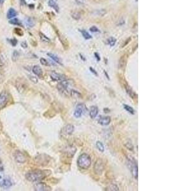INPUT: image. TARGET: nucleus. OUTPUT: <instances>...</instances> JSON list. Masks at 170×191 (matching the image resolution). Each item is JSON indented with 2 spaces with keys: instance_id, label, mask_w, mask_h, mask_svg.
I'll return each instance as SVG.
<instances>
[{
  "instance_id": "obj_1",
  "label": "nucleus",
  "mask_w": 170,
  "mask_h": 191,
  "mask_svg": "<svg viewBox=\"0 0 170 191\" xmlns=\"http://www.w3.org/2000/svg\"><path fill=\"white\" fill-rule=\"evenodd\" d=\"M47 171L40 170V169H34L28 171L25 176L26 178L30 182H39L44 180L47 176Z\"/></svg>"
},
{
  "instance_id": "obj_2",
  "label": "nucleus",
  "mask_w": 170,
  "mask_h": 191,
  "mask_svg": "<svg viewBox=\"0 0 170 191\" xmlns=\"http://www.w3.org/2000/svg\"><path fill=\"white\" fill-rule=\"evenodd\" d=\"M127 166L130 169L132 176L133 178L137 180L138 178V166L137 162L135 159L131 155H128L127 157Z\"/></svg>"
},
{
  "instance_id": "obj_3",
  "label": "nucleus",
  "mask_w": 170,
  "mask_h": 191,
  "mask_svg": "<svg viewBox=\"0 0 170 191\" xmlns=\"http://www.w3.org/2000/svg\"><path fill=\"white\" fill-rule=\"evenodd\" d=\"M77 165L82 169H87L91 165V158L87 154L80 155L77 160Z\"/></svg>"
},
{
  "instance_id": "obj_4",
  "label": "nucleus",
  "mask_w": 170,
  "mask_h": 191,
  "mask_svg": "<svg viewBox=\"0 0 170 191\" xmlns=\"http://www.w3.org/2000/svg\"><path fill=\"white\" fill-rule=\"evenodd\" d=\"M70 80H63L60 81V82L58 83V84L57 85V89L61 93H67L68 92V91L70 92V89H69V86H70Z\"/></svg>"
},
{
  "instance_id": "obj_5",
  "label": "nucleus",
  "mask_w": 170,
  "mask_h": 191,
  "mask_svg": "<svg viewBox=\"0 0 170 191\" xmlns=\"http://www.w3.org/2000/svg\"><path fill=\"white\" fill-rule=\"evenodd\" d=\"M87 112V108L85 104L80 103L76 106L75 110L74 112V116L76 118L81 117L83 115Z\"/></svg>"
},
{
  "instance_id": "obj_6",
  "label": "nucleus",
  "mask_w": 170,
  "mask_h": 191,
  "mask_svg": "<svg viewBox=\"0 0 170 191\" xmlns=\"http://www.w3.org/2000/svg\"><path fill=\"white\" fill-rule=\"evenodd\" d=\"M76 152L77 149L73 145H67L62 149V154L67 158L73 157Z\"/></svg>"
},
{
  "instance_id": "obj_7",
  "label": "nucleus",
  "mask_w": 170,
  "mask_h": 191,
  "mask_svg": "<svg viewBox=\"0 0 170 191\" xmlns=\"http://www.w3.org/2000/svg\"><path fill=\"white\" fill-rule=\"evenodd\" d=\"M105 170V164L104 162L103 161L102 159H97L94 166V173L97 175H101L103 172Z\"/></svg>"
},
{
  "instance_id": "obj_8",
  "label": "nucleus",
  "mask_w": 170,
  "mask_h": 191,
  "mask_svg": "<svg viewBox=\"0 0 170 191\" xmlns=\"http://www.w3.org/2000/svg\"><path fill=\"white\" fill-rule=\"evenodd\" d=\"M50 157L47 155L45 154H42V155H40L38 157H36V163L37 164H38L39 165H41V166H46L49 163L50 161Z\"/></svg>"
},
{
  "instance_id": "obj_9",
  "label": "nucleus",
  "mask_w": 170,
  "mask_h": 191,
  "mask_svg": "<svg viewBox=\"0 0 170 191\" xmlns=\"http://www.w3.org/2000/svg\"><path fill=\"white\" fill-rule=\"evenodd\" d=\"M34 189L36 191H50L51 187L45 183L38 182L34 185Z\"/></svg>"
},
{
  "instance_id": "obj_10",
  "label": "nucleus",
  "mask_w": 170,
  "mask_h": 191,
  "mask_svg": "<svg viewBox=\"0 0 170 191\" xmlns=\"http://www.w3.org/2000/svg\"><path fill=\"white\" fill-rule=\"evenodd\" d=\"M8 101V94L7 91H3L0 93V108H3Z\"/></svg>"
},
{
  "instance_id": "obj_11",
  "label": "nucleus",
  "mask_w": 170,
  "mask_h": 191,
  "mask_svg": "<svg viewBox=\"0 0 170 191\" xmlns=\"http://www.w3.org/2000/svg\"><path fill=\"white\" fill-rule=\"evenodd\" d=\"M14 157H15V161L19 163H24L26 161V155L23 154V153L19 150H17L15 152L14 154Z\"/></svg>"
},
{
  "instance_id": "obj_12",
  "label": "nucleus",
  "mask_w": 170,
  "mask_h": 191,
  "mask_svg": "<svg viewBox=\"0 0 170 191\" xmlns=\"http://www.w3.org/2000/svg\"><path fill=\"white\" fill-rule=\"evenodd\" d=\"M50 77L52 80L53 81H56V82H60V81L66 79L65 75L60 73H57L54 71L51 72Z\"/></svg>"
},
{
  "instance_id": "obj_13",
  "label": "nucleus",
  "mask_w": 170,
  "mask_h": 191,
  "mask_svg": "<svg viewBox=\"0 0 170 191\" xmlns=\"http://www.w3.org/2000/svg\"><path fill=\"white\" fill-rule=\"evenodd\" d=\"M124 87H125V89H126L127 94H128L129 96L131 97V98H132V99L134 100L137 99L138 98L137 94L133 91V89H132L131 87L128 84V83H127L126 85H125Z\"/></svg>"
},
{
  "instance_id": "obj_14",
  "label": "nucleus",
  "mask_w": 170,
  "mask_h": 191,
  "mask_svg": "<svg viewBox=\"0 0 170 191\" xmlns=\"http://www.w3.org/2000/svg\"><path fill=\"white\" fill-rule=\"evenodd\" d=\"M75 130V127L72 124H67L63 127L62 131V133L66 135H71L73 132Z\"/></svg>"
},
{
  "instance_id": "obj_15",
  "label": "nucleus",
  "mask_w": 170,
  "mask_h": 191,
  "mask_svg": "<svg viewBox=\"0 0 170 191\" xmlns=\"http://www.w3.org/2000/svg\"><path fill=\"white\" fill-rule=\"evenodd\" d=\"M97 121H98V123L101 126H107L111 122V118L108 116H100Z\"/></svg>"
},
{
  "instance_id": "obj_16",
  "label": "nucleus",
  "mask_w": 170,
  "mask_h": 191,
  "mask_svg": "<svg viewBox=\"0 0 170 191\" xmlns=\"http://www.w3.org/2000/svg\"><path fill=\"white\" fill-rule=\"evenodd\" d=\"M33 73L35 74L37 77H38L39 78H42L43 71L40 66L38 65L34 66L33 67Z\"/></svg>"
},
{
  "instance_id": "obj_17",
  "label": "nucleus",
  "mask_w": 170,
  "mask_h": 191,
  "mask_svg": "<svg viewBox=\"0 0 170 191\" xmlns=\"http://www.w3.org/2000/svg\"><path fill=\"white\" fill-rule=\"evenodd\" d=\"M99 109L96 106H93L91 108L90 112H89V115L91 118H95L98 114Z\"/></svg>"
},
{
  "instance_id": "obj_18",
  "label": "nucleus",
  "mask_w": 170,
  "mask_h": 191,
  "mask_svg": "<svg viewBox=\"0 0 170 191\" xmlns=\"http://www.w3.org/2000/svg\"><path fill=\"white\" fill-rule=\"evenodd\" d=\"M11 186H12V184H11V181L8 179H4L3 180L0 182V187L3 189H8Z\"/></svg>"
},
{
  "instance_id": "obj_19",
  "label": "nucleus",
  "mask_w": 170,
  "mask_h": 191,
  "mask_svg": "<svg viewBox=\"0 0 170 191\" xmlns=\"http://www.w3.org/2000/svg\"><path fill=\"white\" fill-rule=\"evenodd\" d=\"M48 4L49 7L54 8L56 12H59V5L57 3V0H48Z\"/></svg>"
},
{
  "instance_id": "obj_20",
  "label": "nucleus",
  "mask_w": 170,
  "mask_h": 191,
  "mask_svg": "<svg viewBox=\"0 0 170 191\" xmlns=\"http://www.w3.org/2000/svg\"><path fill=\"white\" fill-rule=\"evenodd\" d=\"M127 58L126 56H122L119 61V68L120 69H124L126 66Z\"/></svg>"
},
{
  "instance_id": "obj_21",
  "label": "nucleus",
  "mask_w": 170,
  "mask_h": 191,
  "mask_svg": "<svg viewBox=\"0 0 170 191\" xmlns=\"http://www.w3.org/2000/svg\"><path fill=\"white\" fill-rule=\"evenodd\" d=\"M47 56L50 57V58L52 59L54 61H55L56 63H58L59 65H62V64L61 63V60H60L59 58V57L58 56H57L55 54H54L52 53H47Z\"/></svg>"
},
{
  "instance_id": "obj_22",
  "label": "nucleus",
  "mask_w": 170,
  "mask_h": 191,
  "mask_svg": "<svg viewBox=\"0 0 170 191\" xmlns=\"http://www.w3.org/2000/svg\"><path fill=\"white\" fill-rule=\"evenodd\" d=\"M17 15V11L13 9V8H10L7 12V17L8 19H13Z\"/></svg>"
},
{
  "instance_id": "obj_23",
  "label": "nucleus",
  "mask_w": 170,
  "mask_h": 191,
  "mask_svg": "<svg viewBox=\"0 0 170 191\" xmlns=\"http://www.w3.org/2000/svg\"><path fill=\"white\" fill-rule=\"evenodd\" d=\"M26 24L27 27L28 28H33L34 24H35V22H34L33 19L28 17V18H27L26 20Z\"/></svg>"
},
{
  "instance_id": "obj_24",
  "label": "nucleus",
  "mask_w": 170,
  "mask_h": 191,
  "mask_svg": "<svg viewBox=\"0 0 170 191\" xmlns=\"http://www.w3.org/2000/svg\"><path fill=\"white\" fill-rule=\"evenodd\" d=\"M70 94L71 97L73 98H82V94L80 93L79 92H78L73 89H71L70 92Z\"/></svg>"
},
{
  "instance_id": "obj_25",
  "label": "nucleus",
  "mask_w": 170,
  "mask_h": 191,
  "mask_svg": "<svg viewBox=\"0 0 170 191\" xmlns=\"http://www.w3.org/2000/svg\"><path fill=\"white\" fill-rule=\"evenodd\" d=\"M106 42H107V44L110 45V47H114L117 42V40L114 37H110L108 39H107Z\"/></svg>"
},
{
  "instance_id": "obj_26",
  "label": "nucleus",
  "mask_w": 170,
  "mask_h": 191,
  "mask_svg": "<svg viewBox=\"0 0 170 191\" xmlns=\"http://www.w3.org/2000/svg\"><path fill=\"white\" fill-rule=\"evenodd\" d=\"M80 33H82L83 37L84 38L85 40H89L92 38V36L90 34H89L88 32H87L85 30H80Z\"/></svg>"
},
{
  "instance_id": "obj_27",
  "label": "nucleus",
  "mask_w": 170,
  "mask_h": 191,
  "mask_svg": "<svg viewBox=\"0 0 170 191\" xmlns=\"http://www.w3.org/2000/svg\"><path fill=\"white\" fill-rule=\"evenodd\" d=\"M123 106L126 111H128L129 113H130V114H131L132 115H134L135 114L134 110L132 108V107H131V106H129L125 104V105H123Z\"/></svg>"
},
{
  "instance_id": "obj_28",
  "label": "nucleus",
  "mask_w": 170,
  "mask_h": 191,
  "mask_svg": "<svg viewBox=\"0 0 170 191\" xmlns=\"http://www.w3.org/2000/svg\"><path fill=\"white\" fill-rule=\"evenodd\" d=\"M71 15L72 18L75 20H76V21H79V20H80V18H81V15H80V13L77 12V11H75V12L71 13Z\"/></svg>"
},
{
  "instance_id": "obj_29",
  "label": "nucleus",
  "mask_w": 170,
  "mask_h": 191,
  "mask_svg": "<svg viewBox=\"0 0 170 191\" xmlns=\"http://www.w3.org/2000/svg\"><path fill=\"white\" fill-rule=\"evenodd\" d=\"M96 147L97 149H98L99 151L101 152H103L105 150V147L103 145V144L102 142H101L99 141H97L96 142Z\"/></svg>"
},
{
  "instance_id": "obj_30",
  "label": "nucleus",
  "mask_w": 170,
  "mask_h": 191,
  "mask_svg": "<svg viewBox=\"0 0 170 191\" xmlns=\"http://www.w3.org/2000/svg\"><path fill=\"white\" fill-rule=\"evenodd\" d=\"M9 23L11 24H13V25H16V26H21V22H20V21L19 19H10V21H9Z\"/></svg>"
},
{
  "instance_id": "obj_31",
  "label": "nucleus",
  "mask_w": 170,
  "mask_h": 191,
  "mask_svg": "<svg viewBox=\"0 0 170 191\" xmlns=\"http://www.w3.org/2000/svg\"><path fill=\"white\" fill-rule=\"evenodd\" d=\"M40 39H41V40L43 42L48 43L50 42V39L48 38V37L46 36L44 34H43L42 33H40Z\"/></svg>"
},
{
  "instance_id": "obj_32",
  "label": "nucleus",
  "mask_w": 170,
  "mask_h": 191,
  "mask_svg": "<svg viewBox=\"0 0 170 191\" xmlns=\"http://www.w3.org/2000/svg\"><path fill=\"white\" fill-rule=\"evenodd\" d=\"M105 190H119V187H118L116 185L111 184L107 188H106Z\"/></svg>"
},
{
  "instance_id": "obj_33",
  "label": "nucleus",
  "mask_w": 170,
  "mask_h": 191,
  "mask_svg": "<svg viewBox=\"0 0 170 191\" xmlns=\"http://www.w3.org/2000/svg\"><path fill=\"white\" fill-rule=\"evenodd\" d=\"M124 145L126 148L129 149V150H133V149H134V147H133V145H132V144L130 141H128L127 142H126Z\"/></svg>"
},
{
  "instance_id": "obj_34",
  "label": "nucleus",
  "mask_w": 170,
  "mask_h": 191,
  "mask_svg": "<svg viewBox=\"0 0 170 191\" xmlns=\"http://www.w3.org/2000/svg\"><path fill=\"white\" fill-rule=\"evenodd\" d=\"M19 52H17V50H15L13 52V55H12V60L13 61H16L18 59L19 57Z\"/></svg>"
},
{
  "instance_id": "obj_35",
  "label": "nucleus",
  "mask_w": 170,
  "mask_h": 191,
  "mask_svg": "<svg viewBox=\"0 0 170 191\" xmlns=\"http://www.w3.org/2000/svg\"><path fill=\"white\" fill-rule=\"evenodd\" d=\"M40 63H41L42 65H44V66H50L49 63H48V61H47V60H46L44 58H41V59H40Z\"/></svg>"
},
{
  "instance_id": "obj_36",
  "label": "nucleus",
  "mask_w": 170,
  "mask_h": 191,
  "mask_svg": "<svg viewBox=\"0 0 170 191\" xmlns=\"http://www.w3.org/2000/svg\"><path fill=\"white\" fill-rule=\"evenodd\" d=\"M96 14L97 15H100V16H103L105 15L106 11H105V10H97L96 11Z\"/></svg>"
},
{
  "instance_id": "obj_37",
  "label": "nucleus",
  "mask_w": 170,
  "mask_h": 191,
  "mask_svg": "<svg viewBox=\"0 0 170 191\" xmlns=\"http://www.w3.org/2000/svg\"><path fill=\"white\" fill-rule=\"evenodd\" d=\"M5 59L3 55L2 54H0V66H3L5 64Z\"/></svg>"
},
{
  "instance_id": "obj_38",
  "label": "nucleus",
  "mask_w": 170,
  "mask_h": 191,
  "mask_svg": "<svg viewBox=\"0 0 170 191\" xmlns=\"http://www.w3.org/2000/svg\"><path fill=\"white\" fill-rule=\"evenodd\" d=\"M29 78H30V79L31 80V81H32V82L34 83H38V79L36 77H34V76H31V75H30L29 76Z\"/></svg>"
},
{
  "instance_id": "obj_39",
  "label": "nucleus",
  "mask_w": 170,
  "mask_h": 191,
  "mask_svg": "<svg viewBox=\"0 0 170 191\" xmlns=\"http://www.w3.org/2000/svg\"><path fill=\"white\" fill-rule=\"evenodd\" d=\"M90 31L91 32H93V33H98V32H99V29L97 28V27L96 26H92L91 28H90Z\"/></svg>"
},
{
  "instance_id": "obj_40",
  "label": "nucleus",
  "mask_w": 170,
  "mask_h": 191,
  "mask_svg": "<svg viewBox=\"0 0 170 191\" xmlns=\"http://www.w3.org/2000/svg\"><path fill=\"white\" fill-rule=\"evenodd\" d=\"M10 43L11 44V45L13 46V47H15V46L17 45V40L15 39V38H13V39H11L10 40Z\"/></svg>"
},
{
  "instance_id": "obj_41",
  "label": "nucleus",
  "mask_w": 170,
  "mask_h": 191,
  "mask_svg": "<svg viewBox=\"0 0 170 191\" xmlns=\"http://www.w3.org/2000/svg\"><path fill=\"white\" fill-rule=\"evenodd\" d=\"M94 56H95V57H96V59L97 61H99L101 60V58H100V56H99V55L97 54V53H94Z\"/></svg>"
},
{
  "instance_id": "obj_42",
  "label": "nucleus",
  "mask_w": 170,
  "mask_h": 191,
  "mask_svg": "<svg viewBox=\"0 0 170 191\" xmlns=\"http://www.w3.org/2000/svg\"><path fill=\"white\" fill-rule=\"evenodd\" d=\"M90 70H91V71L92 72V73H93V74H94L95 75H96V76H97V73L96 71V70H95L94 69H93V68H90Z\"/></svg>"
},
{
  "instance_id": "obj_43",
  "label": "nucleus",
  "mask_w": 170,
  "mask_h": 191,
  "mask_svg": "<svg viewBox=\"0 0 170 191\" xmlns=\"http://www.w3.org/2000/svg\"><path fill=\"white\" fill-rule=\"evenodd\" d=\"M21 45H22V47L23 48H27V47H28V45H27V43H26V42H23L21 43Z\"/></svg>"
},
{
  "instance_id": "obj_44",
  "label": "nucleus",
  "mask_w": 170,
  "mask_h": 191,
  "mask_svg": "<svg viewBox=\"0 0 170 191\" xmlns=\"http://www.w3.org/2000/svg\"><path fill=\"white\" fill-rule=\"evenodd\" d=\"M104 73H105V75H106V77L108 79V80H110V77H109L108 75L107 74V73H106V71H104Z\"/></svg>"
},
{
  "instance_id": "obj_45",
  "label": "nucleus",
  "mask_w": 170,
  "mask_h": 191,
  "mask_svg": "<svg viewBox=\"0 0 170 191\" xmlns=\"http://www.w3.org/2000/svg\"><path fill=\"white\" fill-rule=\"evenodd\" d=\"M103 111H104L105 113H108L109 112H110V110H109L108 108H105L104 110H103Z\"/></svg>"
},
{
  "instance_id": "obj_46",
  "label": "nucleus",
  "mask_w": 170,
  "mask_h": 191,
  "mask_svg": "<svg viewBox=\"0 0 170 191\" xmlns=\"http://www.w3.org/2000/svg\"><path fill=\"white\" fill-rule=\"evenodd\" d=\"M80 57H81V59L83 61H85V57H83V56H82V54H80Z\"/></svg>"
},
{
  "instance_id": "obj_47",
  "label": "nucleus",
  "mask_w": 170,
  "mask_h": 191,
  "mask_svg": "<svg viewBox=\"0 0 170 191\" xmlns=\"http://www.w3.org/2000/svg\"><path fill=\"white\" fill-rule=\"evenodd\" d=\"M20 2H21V3L22 5H24L26 3V1H24V0H20Z\"/></svg>"
},
{
  "instance_id": "obj_48",
  "label": "nucleus",
  "mask_w": 170,
  "mask_h": 191,
  "mask_svg": "<svg viewBox=\"0 0 170 191\" xmlns=\"http://www.w3.org/2000/svg\"><path fill=\"white\" fill-rule=\"evenodd\" d=\"M4 1H5V0H0V4L3 3Z\"/></svg>"
},
{
  "instance_id": "obj_49",
  "label": "nucleus",
  "mask_w": 170,
  "mask_h": 191,
  "mask_svg": "<svg viewBox=\"0 0 170 191\" xmlns=\"http://www.w3.org/2000/svg\"><path fill=\"white\" fill-rule=\"evenodd\" d=\"M3 170V168L2 166H0V171H2Z\"/></svg>"
},
{
  "instance_id": "obj_50",
  "label": "nucleus",
  "mask_w": 170,
  "mask_h": 191,
  "mask_svg": "<svg viewBox=\"0 0 170 191\" xmlns=\"http://www.w3.org/2000/svg\"><path fill=\"white\" fill-rule=\"evenodd\" d=\"M1 176H0V179H1Z\"/></svg>"
},
{
  "instance_id": "obj_51",
  "label": "nucleus",
  "mask_w": 170,
  "mask_h": 191,
  "mask_svg": "<svg viewBox=\"0 0 170 191\" xmlns=\"http://www.w3.org/2000/svg\"><path fill=\"white\" fill-rule=\"evenodd\" d=\"M0 164H1V161H0Z\"/></svg>"
},
{
  "instance_id": "obj_52",
  "label": "nucleus",
  "mask_w": 170,
  "mask_h": 191,
  "mask_svg": "<svg viewBox=\"0 0 170 191\" xmlns=\"http://www.w3.org/2000/svg\"><path fill=\"white\" fill-rule=\"evenodd\" d=\"M136 1H138V0H136Z\"/></svg>"
}]
</instances>
